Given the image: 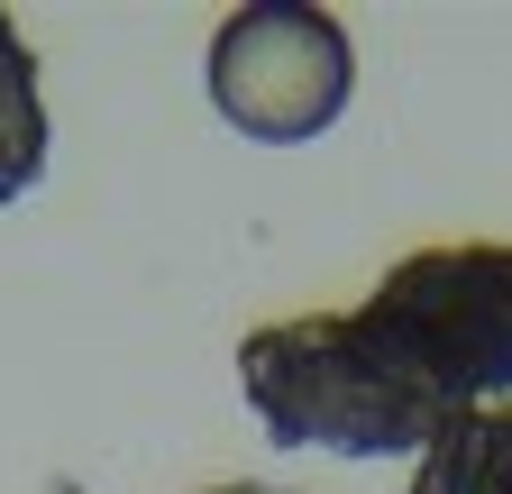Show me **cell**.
<instances>
[{
    "instance_id": "cell-5",
    "label": "cell",
    "mask_w": 512,
    "mask_h": 494,
    "mask_svg": "<svg viewBox=\"0 0 512 494\" xmlns=\"http://www.w3.org/2000/svg\"><path fill=\"white\" fill-rule=\"evenodd\" d=\"M211 494H302V485H211Z\"/></svg>"
},
{
    "instance_id": "cell-2",
    "label": "cell",
    "mask_w": 512,
    "mask_h": 494,
    "mask_svg": "<svg viewBox=\"0 0 512 494\" xmlns=\"http://www.w3.org/2000/svg\"><path fill=\"white\" fill-rule=\"evenodd\" d=\"M357 92V46L311 0H247L211 28V110L238 138H320Z\"/></svg>"
},
{
    "instance_id": "cell-3",
    "label": "cell",
    "mask_w": 512,
    "mask_h": 494,
    "mask_svg": "<svg viewBox=\"0 0 512 494\" xmlns=\"http://www.w3.org/2000/svg\"><path fill=\"white\" fill-rule=\"evenodd\" d=\"M403 494H512V403L439 421V440L412 458Z\"/></svg>"
},
{
    "instance_id": "cell-4",
    "label": "cell",
    "mask_w": 512,
    "mask_h": 494,
    "mask_svg": "<svg viewBox=\"0 0 512 494\" xmlns=\"http://www.w3.org/2000/svg\"><path fill=\"white\" fill-rule=\"evenodd\" d=\"M46 174V101H37V46L0 10V202H19Z\"/></svg>"
},
{
    "instance_id": "cell-1",
    "label": "cell",
    "mask_w": 512,
    "mask_h": 494,
    "mask_svg": "<svg viewBox=\"0 0 512 494\" xmlns=\"http://www.w3.org/2000/svg\"><path fill=\"white\" fill-rule=\"evenodd\" d=\"M339 330L403 458H421L439 421L512 394V247L503 238L412 247L403 266H384V284L357 312H339Z\"/></svg>"
}]
</instances>
